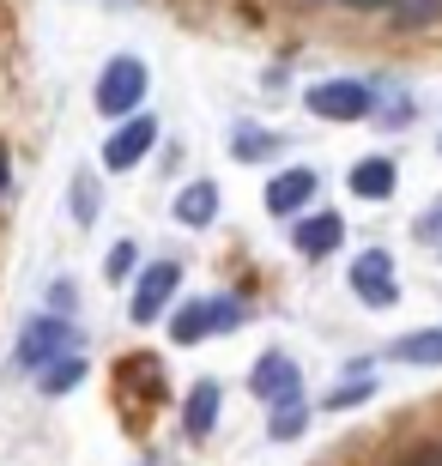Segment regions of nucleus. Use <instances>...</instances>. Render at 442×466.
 Here are the masks:
<instances>
[{"label":"nucleus","instance_id":"obj_1","mask_svg":"<svg viewBox=\"0 0 442 466\" xmlns=\"http://www.w3.org/2000/svg\"><path fill=\"white\" fill-rule=\"evenodd\" d=\"M146 86H152L146 61H139V55H116V61H103L91 104H98L103 116H139V104H146Z\"/></svg>","mask_w":442,"mask_h":466},{"label":"nucleus","instance_id":"obj_2","mask_svg":"<svg viewBox=\"0 0 442 466\" xmlns=\"http://www.w3.org/2000/svg\"><path fill=\"white\" fill-rule=\"evenodd\" d=\"M73 351V328L61 321V315H31V328H25V339H18V370H31V376H43L55 358H67Z\"/></svg>","mask_w":442,"mask_h":466},{"label":"nucleus","instance_id":"obj_3","mask_svg":"<svg viewBox=\"0 0 442 466\" xmlns=\"http://www.w3.org/2000/svg\"><path fill=\"white\" fill-rule=\"evenodd\" d=\"M309 116H322V121H364L375 109L370 86H357V79H322V86H309Z\"/></svg>","mask_w":442,"mask_h":466},{"label":"nucleus","instance_id":"obj_4","mask_svg":"<svg viewBox=\"0 0 442 466\" xmlns=\"http://www.w3.org/2000/svg\"><path fill=\"white\" fill-rule=\"evenodd\" d=\"M352 291H357V303H370V309H394L400 285H394V255L388 248H364V255L352 260Z\"/></svg>","mask_w":442,"mask_h":466},{"label":"nucleus","instance_id":"obj_5","mask_svg":"<svg viewBox=\"0 0 442 466\" xmlns=\"http://www.w3.org/2000/svg\"><path fill=\"white\" fill-rule=\"evenodd\" d=\"M176 285H182V267H176V260H152V267L139 273L134 297H128V315H134L139 328H146V321H158V315H164V303L176 297Z\"/></svg>","mask_w":442,"mask_h":466},{"label":"nucleus","instance_id":"obj_6","mask_svg":"<svg viewBox=\"0 0 442 466\" xmlns=\"http://www.w3.org/2000/svg\"><path fill=\"white\" fill-rule=\"evenodd\" d=\"M152 146H158V116H146V109H139V116H128L116 134H109L103 164H109V170H134L139 157H152Z\"/></svg>","mask_w":442,"mask_h":466},{"label":"nucleus","instance_id":"obj_7","mask_svg":"<svg viewBox=\"0 0 442 466\" xmlns=\"http://www.w3.org/2000/svg\"><path fill=\"white\" fill-rule=\"evenodd\" d=\"M291 242H297V255L322 260V255H334V248L345 242V218H340V212H309L303 225L291 230Z\"/></svg>","mask_w":442,"mask_h":466},{"label":"nucleus","instance_id":"obj_8","mask_svg":"<svg viewBox=\"0 0 442 466\" xmlns=\"http://www.w3.org/2000/svg\"><path fill=\"white\" fill-rule=\"evenodd\" d=\"M315 182H322V176L303 170V164H297V170H285V176H272V182H267V212H272V218H291V212H303V207H309V194H315Z\"/></svg>","mask_w":442,"mask_h":466},{"label":"nucleus","instance_id":"obj_9","mask_svg":"<svg viewBox=\"0 0 442 466\" xmlns=\"http://www.w3.org/2000/svg\"><path fill=\"white\" fill-rule=\"evenodd\" d=\"M249 388H255L261 400H297V363L285 358V351H267V358L255 363V376H249Z\"/></svg>","mask_w":442,"mask_h":466},{"label":"nucleus","instance_id":"obj_10","mask_svg":"<svg viewBox=\"0 0 442 466\" xmlns=\"http://www.w3.org/2000/svg\"><path fill=\"white\" fill-rule=\"evenodd\" d=\"M212 424H219V381H194L182 406V431L200 442V436H212Z\"/></svg>","mask_w":442,"mask_h":466},{"label":"nucleus","instance_id":"obj_11","mask_svg":"<svg viewBox=\"0 0 442 466\" xmlns=\"http://www.w3.org/2000/svg\"><path fill=\"white\" fill-rule=\"evenodd\" d=\"M394 182H400L394 157H364V164L352 170V194H357V200H388Z\"/></svg>","mask_w":442,"mask_h":466},{"label":"nucleus","instance_id":"obj_12","mask_svg":"<svg viewBox=\"0 0 442 466\" xmlns=\"http://www.w3.org/2000/svg\"><path fill=\"white\" fill-rule=\"evenodd\" d=\"M176 218H182L188 230L212 225V218H219V188H212V182H188V188L176 194Z\"/></svg>","mask_w":442,"mask_h":466},{"label":"nucleus","instance_id":"obj_13","mask_svg":"<svg viewBox=\"0 0 442 466\" xmlns=\"http://www.w3.org/2000/svg\"><path fill=\"white\" fill-rule=\"evenodd\" d=\"M388 358H394V363H418V370H442V328H425V333L394 339Z\"/></svg>","mask_w":442,"mask_h":466},{"label":"nucleus","instance_id":"obj_14","mask_svg":"<svg viewBox=\"0 0 442 466\" xmlns=\"http://www.w3.org/2000/svg\"><path fill=\"white\" fill-rule=\"evenodd\" d=\"M206 333H212V297H200V303H182V309L170 315V339H176V346H200Z\"/></svg>","mask_w":442,"mask_h":466},{"label":"nucleus","instance_id":"obj_15","mask_svg":"<svg viewBox=\"0 0 442 466\" xmlns=\"http://www.w3.org/2000/svg\"><path fill=\"white\" fill-rule=\"evenodd\" d=\"M86 370H91V363L79 358V351H67V358H55L49 370L36 376V388H43V394H73V388L86 381Z\"/></svg>","mask_w":442,"mask_h":466},{"label":"nucleus","instance_id":"obj_16","mask_svg":"<svg viewBox=\"0 0 442 466\" xmlns=\"http://www.w3.org/2000/svg\"><path fill=\"white\" fill-rule=\"evenodd\" d=\"M303 431H309V406H303V400H279L272 418H267V436H272V442H297Z\"/></svg>","mask_w":442,"mask_h":466},{"label":"nucleus","instance_id":"obj_17","mask_svg":"<svg viewBox=\"0 0 442 466\" xmlns=\"http://www.w3.org/2000/svg\"><path fill=\"white\" fill-rule=\"evenodd\" d=\"M98 182H91V170H79L73 176V218H79V225H91V218H98Z\"/></svg>","mask_w":442,"mask_h":466},{"label":"nucleus","instance_id":"obj_18","mask_svg":"<svg viewBox=\"0 0 442 466\" xmlns=\"http://www.w3.org/2000/svg\"><path fill=\"white\" fill-rule=\"evenodd\" d=\"M267 146H272V139L261 134L255 121H237V134H231V157H267Z\"/></svg>","mask_w":442,"mask_h":466},{"label":"nucleus","instance_id":"obj_19","mask_svg":"<svg viewBox=\"0 0 442 466\" xmlns=\"http://www.w3.org/2000/svg\"><path fill=\"white\" fill-rule=\"evenodd\" d=\"M242 315H249V303H242V297H212V333L242 328Z\"/></svg>","mask_w":442,"mask_h":466},{"label":"nucleus","instance_id":"obj_20","mask_svg":"<svg viewBox=\"0 0 442 466\" xmlns=\"http://www.w3.org/2000/svg\"><path fill=\"white\" fill-rule=\"evenodd\" d=\"M128 273H134V242H116L103 260V279H128Z\"/></svg>","mask_w":442,"mask_h":466},{"label":"nucleus","instance_id":"obj_21","mask_svg":"<svg viewBox=\"0 0 442 466\" xmlns=\"http://www.w3.org/2000/svg\"><path fill=\"white\" fill-rule=\"evenodd\" d=\"M442 13V0H400V25H425Z\"/></svg>","mask_w":442,"mask_h":466},{"label":"nucleus","instance_id":"obj_22","mask_svg":"<svg viewBox=\"0 0 442 466\" xmlns=\"http://www.w3.org/2000/svg\"><path fill=\"white\" fill-rule=\"evenodd\" d=\"M364 394H370V381H352V388H334V394H327V412H340V406H357Z\"/></svg>","mask_w":442,"mask_h":466},{"label":"nucleus","instance_id":"obj_23","mask_svg":"<svg viewBox=\"0 0 442 466\" xmlns=\"http://www.w3.org/2000/svg\"><path fill=\"white\" fill-rule=\"evenodd\" d=\"M406 466H442V442H437V449H425V454H412Z\"/></svg>","mask_w":442,"mask_h":466},{"label":"nucleus","instance_id":"obj_24","mask_svg":"<svg viewBox=\"0 0 442 466\" xmlns=\"http://www.w3.org/2000/svg\"><path fill=\"white\" fill-rule=\"evenodd\" d=\"M13 188V157H6V146H0V194Z\"/></svg>","mask_w":442,"mask_h":466},{"label":"nucleus","instance_id":"obj_25","mask_svg":"<svg viewBox=\"0 0 442 466\" xmlns=\"http://www.w3.org/2000/svg\"><path fill=\"white\" fill-rule=\"evenodd\" d=\"M352 6H364V13H375V6H400V0H352Z\"/></svg>","mask_w":442,"mask_h":466}]
</instances>
